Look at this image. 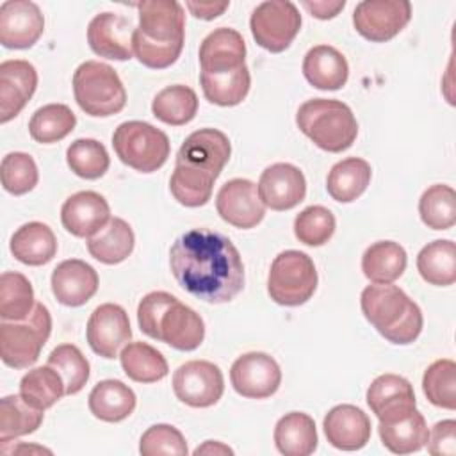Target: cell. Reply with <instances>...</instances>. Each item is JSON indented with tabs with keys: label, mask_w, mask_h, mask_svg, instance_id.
I'll list each match as a JSON object with an SVG mask.
<instances>
[{
	"label": "cell",
	"mask_w": 456,
	"mask_h": 456,
	"mask_svg": "<svg viewBox=\"0 0 456 456\" xmlns=\"http://www.w3.org/2000/svg\"><path fill=\"white\" fill-rule=\"evenodd\" d=\"M178 285L205 303H228L244 287V264L233 242L207 228L182 233L169 249Z\"/></svg>",
	"instance_id": "6da1fadb"
},
{
	"label": "cell",
	"mask_w": 456,
	"mask_h": 456,
	"mask_svg": "<svg viewBox=\"0 0 456 456\" xmlns=\"http://www.w3.org/2000/svg\"><path fill=\"white\" fill-rule=\"evenodd\" d=\"M230 155L232 144L224 132L217 128L192 132L176 153L175 171L169 178L173 198L191 208L205 205Z\"/></svg>",
	"instance_id": "7a4b0ae2"
},
{
	"label": "cell",
	"mask_w": 456,
	"mask_h": 456,
	"mask_svg": "<svg viewBox=\"0 0 456 456\" xmlns=\"http://www.w3.org/2000/svg\"><path fill=\"white\" fill-rule=\"evenodd\" d=\"M139 25L134 30V55L151 69L176 62L185 39V12L176 0H142L137 4Z\"/></svg>",
	"instance_id": "3957f363"
},
{
	"label": "cell",
	"mask_w": 456,
	"mask_h": 456,
	"mask_svg": "<svg viewBox=\"0 0 456 456\" xmlns=\"http://www.w3.org/2000/svg\"><path fill=\"white\" fill-rule=\"evenodd\" d=\"M360 306L365 319L392 344H411L422 331L424 319L419 305L392 283L367 285L362 290Z\"/></svg>",
	"instance_id": "277c9868"
},
{
	"label": "cell",
	"mask_w": 456,
	"mask_h": 456,
	"mask_svg": "<svg viewBox=\"0 0 456 456\" xmlns=\"http://www.w3.org/2000/svg\"><path fill=\"white\" fill-rule=\"evenodd\" d=\"M296 125L317 148L330 153L346 151L358 135L353 110L340 100L314 98L305 102L296 112Z\"/></svg>",
	"instance_id": "5b68a950"
},
{
	"label": "cell",
	"mask_w": 456,
	"mask_h": 456,
	"mask_svg": "<svg viewBox=\"0 0 456 456\" xmlns=\"http://www.w3.org/2000/svg\"><path fill=\"white\" fill-rule=\"evenodd\" d=\"M73 94L78 107L94 118L114 116L126 103L125 86L116 69L100 61H86L73 73Z\"/></svg>",
	"instance_id": "8992f818"
},
{
	"label": "cell",
	"mask_w": 456,
	"mask_h": 456,
	"mask_svg": "<svg viewBox=\"0 0 456 456\" xmlns=\"http://www.w3.org/2000/svg\"><path fill=\"white\" fill-rule=\"evenodd\" d=\"M52 333V315L43 303H36L34 310L23 321L0 322V356L7 367L28 369L41 354Z\"/></svg>",
	"instance_id": "52a82bcc"
},
{
	"label": "cell",
	"mask_w": 456,
	"mask_h": 456,
	"mask_svg": "<svg viewBox=\"0 0 456 456\" xmlns=\"http://www.w3.org/2000/svg\"><path fill=\"white\" fill-rule=\"evenodd\" d=\"M112 146L118 159L139 173L157 171L171 151L167 135L146 121L121 123L112 134Z\"/></svg>",
	"instance_id": "ba28073f"
},
{
	"label": "cell",
	"mask_w": 456,
	"mask_h": 456,
	"mask_svg": "<svg viewBox=\"0 0 456 456\" xmlns=\"http://www.w3.org/2000/svg\"><path fill=\"white\" fill-rule=\"evenodd\" d=\"M317 289V271L314 260L297 249H287L274 256L267 292L281 306H299L306 303Z\"/></svg>",
	"instance_id": "9c48e42d"
},
{
	"label": "cell",
	"mask_w": 456,
	"mask_h": 456,
	"mask_svg": "<svg viewBox=\"0 0 456 456\" xmlns=\"http://www.w3.org/2000/svg\"><path fill=\"white\" fill-rule=\"evenodd\" d=\"M249 28L258 46L271 53H280L297 36L301 14L289 0H265L253 9Z\"/></svg>",
	"instance_id": "30bf717a"
},
{
	"label": "cell",
	"mask_w": 456,
	"mask_h": 456,
	"mask_svg": "<svg viewBox=\"0 0 456 456\" xmlns=\"http://www.w3.org/2000/svg\"><path fill=\"white\" fill-rule=\"evenodd\" d=\"M173 392L180 403L191 408H208L221 399L224 378L216 363L191 360L175 370Z\"/></svg>",
	"instance_id": "8fae6325"
},
{
	"label": "cell",
	"mask_w": 456,
	"mask_h": 456,
	"mask_svg": "<svg viewBox=\"0 0 456 456\" xmlns=\"http://www.w3.org/2000/svg\"><path fill=\"white\" fill-rule=\"evenodd\" d=\"M410 18L411 4L406 0H363L353 11L356 32L372 43H385L395 37Z\"/></svg>",
	"instance_id": "7c38bea8"
},
{
	"label": "cell",
	"mask_w": 456,
	"mask_h": 456,
	"mask_svg": "<svg viewBox=\"0 0 456 456\" xmlns=\"http://www.w3.org/2000/svg\"><path fill=\"white\" fill-rule=\"evenodd\" d=\"M230 381L239 395L248 399H265L280 388L281 370L271 354L251 351L240 354L232 363Z\"/></svg>",
	"instance_id": "4fadbf2b"
},
{
	"label": "cell",
	"mask_w": 456,
	"mask_h": 456,
	"mask_svg": "<svg viewBox=\"0 0 456 456\" xmlns=\"http://www.w3.org/2000/svg\"><path fill=\"white\" fill-rule=\"evenodd\" d=\"M86 337L89 347L102 358L112 360L132 338L128 314L116 303H103L93 310Z\"/></svg>",
	"instance_id": "5bb4252c"
},
{
	"label": "cell",
	"mask_w": 456,
	"mask_h": 456,
	"mask_svg": "<svg viewBox=\"0 0 456 456\" xmlns=\"http://www.w3.org/2000/svg\"><path fill=\"white\" fill-rule=\"evenodd\" d=\"M216 208L228 224L249 230L265 216V205L258 196L256 183L246 178H233L221 185L216 196Z\"/></svg>",
	"instance_id": "9a60e30c"
},
{
	"label": "cell",
	"mask_w": 456,
	"mask_h": 456,
	"mask_svg": "<svg viewBox=\"0 0 456 456\" xmlns=\"http://www.w3.org/2000/svg\"><path fill=\"white\" fill-rule=\"evenodd\" d=\"M45 30L41 9L30 0H5L0 5V43L11 50H25L37 43Z\"/></svg>",
	"instance_id": "2e32d148"
},
{
	"label": "cell",
	"mask_w": 456,
	"mask_h": 456,
	"mask_svg": "<svg viewBox=\"0 0 456 456\" xmlns=\"http://www.w3.org/2000/svg\"><path fill=\"white\" fill-rule=\"evenodd\" d=\"M258 196L271 210H290L306 196V180L299 167L289 162H276L265 167L258 180Z\"/></svg>",
	"instance_id": "e0dca14e"
},
{
	"label": "cell",
	"mask_w": 456,
	"mask_h": 456,
	"mask_svg": "<svg viewBox=\"0 0 456 456\" xmlns=\"http://www.w3.org/2000/svg\"><path fill=\"white\" fill-rule=\"evenodd\" d=\"M134 30L130 18L116 12H100L87 25V43L100 57L128 61L134 55Z\"/></svg>",
	"instance_id": "ac0fdd59"
},
{
	"label": "cell",
	"mask_w": 456,
	"mask_h": 456,
	"mask_svg": "<svg viewBox=\"0 0 456 456\" xmlns=\"http://www.w3.org/2000/svg\"><path fill=\"white\" fill-rule=\"evenodd\" d=\"M37 87L36 68L23 59H9L0 64V123L16 118Z\"/></svg>",
	"instance_id": "d6986e66"
},
{
	"label": "cell",
	"mask_w": 456,
	"mask_h": 456,
	"mask_svg": "<svg viewBox=\"0 0 456 456\" xmlns=\"http://www.w3.org/2000/svg\"><path fill=\"white\" fill-rule=\"evenodd\" d=\"M110 219L107 200L94 191L71 194L61 207V223L75 237L89 239L98 233Z\"/></svg>",
	"instance_id": "ffe728a7"
},
{
	"label": "cell",
	"mask_w": 456,
	"mask_h": 456,
	"mask_svg": "<svg viewBox=\"0 0 456 456\" xmlns=\"http://www.w3.org/2000/svg\"><path fill=\"white\" fill-rule=\"evenodd\" d=\"M98 273L80 258H69L57 264L50 285L55 299L64 306H82L98 290Z\"/></svg>",
	"instance_id": "44dd1931"
},
{
	"label": "cell",
	"mask_w": 456,
	"mask_h": 456,
	"mask_svg": "<svg viewBox=\"0 0 456 456\" xmlns=\"http://www.w3.org/2000/svg\"><path fill=\"white\" fill-rule=\"evenodd\" d=\"M205 338V324L200 314L176 297L162 312L157 326V340L178 349L194 351Z\"/></svg>",
	"instance_id": "7402d4cb"
},
{
	"label": "cell",
	"mask_w": 456,
	"mask_h": 456,
	"mask_svg": "<svg viewBox=\"0 0 456 456\" xmlns=\"http://www.w3.org/2000/svg\"><path fill=\"white\" fill-rule=\"evenodd\" d=\"M201 73H226L246 66V43L242 36L230 27L212 30L200 46Z\"/></svg>",
	"instance_id": "603a6c76"
},
{
	"label": "cell",
	"mask_w": 456,
	"mask_h": 456,
	"mask_svg": "<svg viewBox=\"0 0 456 456\" xmlns=\"http://www.w3.org/2000/svg\"><path fill=\"white\" fill-rule=\"evenodd\" d=\"M328 442L340 451H358L370 438V419L354 404L333 406L322 422Z\"/></svg>",
	"instance_id": "cb8c5ba5"
},
{
	"label": "cell",
	"mask_w": 456,
	"mask_h": 456,
	"mask_svg": "<svg viewBox=\"0 0 456 456\" xmlns=\"http://www.w3.org/2000/svg\"><path fill=\"white\" fill-rule=\"evenodd\" d=\"M378 431L383 445L394 454L417 452L426 447L429 436L426 419L417 408L381 419Z\"/></svg>",
	"instance_id": "d4e9b609"
},
{
	"label": "cell",
	"mask_w": 456,
	"mask_h": 456,
	"mask_svg": "<svg viewBox=\"0 0 456 456\" xmlns=\"http://www.w3.org/2000/svg\"><path fill=\"white\" fill-rule=\"evenodd\" d=\"M367 404L378 420L417 408L411 383L397 374H381L367 388Z\"/></svg>",
	"instance_id": "484cf974"
},
{
	"label": "cell",
	"mask_w": 456,
	"mask_h": 456,
	"mask_svg": "<svg viewBox=\"0 0 456 456\" xmlns=\"http://www.w3.org/2000/svg\"><path fill=\"white\" fill-rule=\"evenodd\" d=\"M303 75L315 89L337 91L346 86L349 66L337 48L317 45L310 48L303 59Z\"/></svg>",
	"instance_id": "4316f807"
},
{
	"label": "cell",
	"mask_w": 456,
	"mask_h": 456,
	"mask_svg": "<svg viewBox=\"0 0 456 456\" xmlns=\"http://www.w3.org/2000/svg\"><path fill=\"white\" fill-rule=\"evenodd\" d=\"M9 249L12 256L25 265H45L57 253V239L48 224L30 221L12 233Z\"/></svg>",
	"instance_id": "83f0119b"
},
{
	"label": "cell",
	"mask_w": 456,
	"mask_h": 456,
	"mask_svg": "<svg viewBox=\"0 0 456 456\" xmlns=\"http://www.w3.org/2000/svg\"><path fill=\"white\" fill-rule=\"evenodd\" d=\"M87 404L96 419L103 422H121L135 410L137 397L123 381L103 379L93 387Z\"/></svg>",
	"instance_id": "f1b7e54d"
},
{
	"label": "cell",
	"mask_w": 456,
	"mask_h": 456,
	"mask_svg": "<svg viewBox=\"0 0 456 456\" xmlns=\"http://www.w3.org/2000/svg\"><path fill=\"white\" fill-rule=\"evenodd\" d=\"M274 445L283 456H308L317 449L315 422L308 413L290 411L274 426Z\"/></svg>",
	"instance_id": "f546056e"
},
{
	"label": "cell",
	"mask_w": 456,
	"mask_h": 456,
	"mask_svg": "<svg viewBox=\"0 0 456 456\" xmlns=\"http://www.w3.org/2000/svg\"><path fill=\"white\" fill-rule=\"evenodd\" d=\"M135 244L132 226L121 217H110L109 223L87 239V251L102 264L114 265L126 260Z\"/></svg>",
	"instance_id": "4dcf8cb0"
},
{
	"label": "cell",
	"mask_w": 456,
	"mask_h": 456,
	"mask_svg": "<svg viewBox=\"0 0 456 456\" xmlns=\"http://www.w3.org/2000/svg\"><path fill=\"white\" fill-rule=\"evenodd\" d=\"M370 164L360 157H349L337 162L326 178L328 194L340 203H351L360 198L370 183Z\"/></svg>",
	"instance_id": "1f68e13d"
},
{
	"label": "cell",
	"mask_w": 456,
	"mask_h": 456,
	"mask_svg": "<svg viewBox=\"0 0 456 456\" xmlns=\"http://www.w3.org/2000/svg\"><path fill=\"white\" fill-rule=\"evenodd\" d=\"M408 264L406 251L394 240H378L362 255V271L372 283H394Z\"/></svg>",
	"instance_id": "d6a6232c"
},
{
	"label": "cell",
	"mask_w": 456,
	"mask_h": 456,
	"mask_svg": "<svg viewBox=\"0 0 456 456\" xmlns=\"http://www.w3.org/2000/svg\"><path fill=\"white\" fill-rule=\"evenodd\" d=\"M417 271L424 281L435 287H449L456 281V246L451 239L426 244L417 255Z\"/></svg>",
	"instance_id": "836d02e7"
},
{
	"label": "cell",
	"mask_w": 456,
	"mask_h": 456,
	"mask_svg": "<svg viewBox=\"0 0 456 456\" xmlns=\"http://www.w3.org/2000/svg\"><path fill=\"white\" fill-rule=\"evenodd\" d=\"M119 362L123 372L137 383L160 381L169 370L162 353L146 342H128L119 353Z\"/></svg>",
	"instance_id": "e575fe53"
},
{
	"label": "cell",
	"mask_w": 456,
	"mask_h": 456,
	"mask_svg": "<svg viewBox=\"0 0 456 456\" xmlns=\"http://www.w3.org/2000/svg\"><path fill=\"white\" fill-rule=\"evenodd\" d=\"M153 116L171 126H182L194 119L198 112V96L194 89L183 84L167 86L159 91L151 102Z\"/></svg>",
	"instance_id": "d590c367"
},
{
	"label": "cell",
	"mask_w": 456,
	"mask_h": 456,
	"mask_svg": "<svg viewBox=\"0 0 456 456\" xmlns=\"http://www.w3.org/2000/svg\"><path fill=\"white\" fill-rule=\"evenodd\" d=\"M200 82L205 98L219 107L239 105L249 93L251 77L248 66L226 73H200Z\"/></svg>",
	"instance_id": "8d00e7d4"
},
{
	"label": "cell",
	"mask_w": 456,
	"mask_h": 456,
	"mask_svg": "<svg viewBox=\"0 0 456 456\" xmlns=\"http://www.w3.org/2000/svg\"><path fill=\"white\" fill-rule=\"evenodd\" d=\"M43 410L28 404L21 395H5L0 401V442L34 433L43 422Z\"/></svg>",
	"instance_id": "74e56055"
},
{
	"label": "cell",
	"mask_w": 456,
	"mask_h": 456,
	"mask_svg": "<svg viewBox=\"0 0 456 456\" xmlns=\"http://www.w3.org/2000/svg\"><path fill=\"white\" fill-rule=\"evenodd\" d=\"M75 125H77V116L68 105L48 103L39 107L32 114L28 121V134L36 142L52 144L64 139L68 134H71Z\"/></svg>",
	"instance_id": "f35d334b"
},
{
	"label": "cell",
	"mask_w": 456,
	"mask_h": 456,
	"mask_svg": "<svg viewBox=\"0 0 456 456\" xmlns=\"http://www.w3.org/2000/svg\"><path fill=\"white\" fill-rule=\"evenodd\" d=\"M20 395L34 408L46 410L53 406L62 395H66L64 381L61 374L50 367H34L23 374L20 381Z\"/></svg>",
	"instance_id": "ab89813d"
},
{
	"label": "cell",
	"mask_w": 456,
	"mask_h": 456,
	"mask_svg": "<svg viewBox=\"0 0 456 456\" xmlns=\"http://www.w3.org/2000/svg\"><path fill=\"white\" fill-rule=\"evenodd\" d=\"M34 289L28 278L16 271L0 276V317L2 321H23L34 310Z\"/></svg>",
	"instance_id": "60d3db41"
},
{
	"label": "cell",
	"mask_w": 456,
	"mask_h": 456,
	"mask_svg": "<svg viewBox=\"0 0 456 456\" xmlns=\"http://www.w3.org/2000/svg\"><path fill=\"white\" fill-rule=\"evenodd\" d=\"M422 223L431 230H449L456 223V192L451 185L435 183L419 200Z\"/></svg>",
	"instance_id": "b9f144b4"
},
{
	"label": "cell",
	"mask_w": 456,
	"mask_h": 456,
	"mask_svg": "<svg viewBox=\"0 0 456 456\" xmlns=\"http://www.w3.org/2000/svg\"><path fill=\"white\" fill-rule=\"evenodd\" d=\"M66 162L69 169L86 180L103 176L110 166L107 148L96 139H77L66 150Z\"/></svg>",
	"instance_id": "7bdbcfd3"
},
{
	"label": "cell",
	"mask_w": 456,
	"mask_h": 456,
	"mask_svg": "<svg viewBox=\"0 0 456 456\" xmlns=\"http://www.w3.org/2000/svg\"><path fill=\"white\" fill-rule=\"evenodd\" d=\"M422 390L433 406L456 408V363L449 358L433 362L422 376Z\"/></svg>",
	"instance_id": "ee69618b"
},
{
	"label": "cell",
	"mask_w": 456,
	"mask_h": 456,
	"mask_svg": "<svg viewBox=\"0 0 456 456\" xmlns=\"http://www.w3.org/2000/svg\"><path fill=\"white\" fill-rule=\"evenodd\" d=\"M46 365L53 367L61 374L66 395L78 394L89 379V362L73 344L57 346L50 353Z\"/></svg>",
	"instance_id": "f6af8a7d"
},
{
	"label": "cell",
	"mask_w": 456,
	"mask_h": 456,
	"mask_svg": "<svg viewBox=\"0 0 456 456\" xmlns=\"http://www.w3.org/2000/svg\"><path fill=\"white\" fill-rule=\"evenodd\" d=\"M335 216L322 205L303 208L294 219V235L306 246H322L335 233Z\"/></svg>",
	"instance_id": "bcb514c9"
},
{
	"label": "cell",
	"mask_w": 456,
	"mask_h": 456,
	"mask_svg": "<svg viewBox=\"0 0 456 456\" xmlns=\"http://www.w3.org/2000/svg\"><path fill=\"white\" fill-rule=\"evenodd\" d=\"M0 176H2L4 189L14 196L30 192L39 180V173L34 159L23 151L7 153L2 159Z\"/></svg>",
	"instance_id": "7dc6e473"
},
{
	"label": "cell",
	"mask_w": 456,
	"mask_h": 456,
	"mask_svg": "<svg viewBox=\"0 0 456 456\" xmlns=\"http://www.w3.org/2000/svg\"><path fill=\"white\" fill-rule=\"evenodd\" d=\"M139 452L142 456H185L189 449L183 435L175 426L153 424L142 433L139 440Z\"/></svg>",
	"instance_id": "c3c4849f"
},
{
	"label": "cell",
	"mask_w": 456,
	"mask_h": 456,
	"mask_svg": "<svg viewBox=\"0 0 456 456\" xmlns=\"http://www.w3.org/2000/svg\"><path fill=\"white\" fill-rule=\"evenodd\" d=\"M175 299L173 294L164 290H153L146 294L137 306V322L144 335L157 340V326L162 312L167 308V305Z\"/></svg>",
	"instance_id": "681fc988"
},
{
	"label": "cell",
	"mask_w": 456,
	"mask_h": 456,
	"mask_svg": "<svg viewBox=\"0 0 456 456\" xmlns=\"http://www.w3.org/2000/svg\"><path fill=\"white\" fill-rule=\"evenodd\" d=\"M428 451L435 456L456 454V420L445 419L433 426L428 436Z\"/></svg>",
	"instance_id": "f907efd6"
},
{
	"label": "cell",
	"mask_w": 456,
	"mask_h": 456,
	"mask_svg": "<svg viewBox=\"0 0 456 456\" xmlns=\"http://www.w3.org/2000/svg\"><path fill=\"white\" fill-rule=\"evenodd\" d=\"M301 5L314 16L319 20H331L335 18L344 7H346V0H305L301 2Z\"/></svg>",
	"instance_id": "816d5d0a"
},
{
	"label": "cell",
	"mask_w": 456,
	"mask_h": 456,
	"mask_svg": "<svg viewBox=\"0 0 456 456\" xmlns=\"http://www.w3.org/2000/svg\"><path fill=\"white\" fill-rule=\"evenodd\" d=\"M230 2H185V7L194 18L214 20L228 9Z\"/></svg>",
	"instance_id": "f5cc1de1"
},
{
	"label": "cell",
	"mask_w": 456,
	"mask_h": 456,
	"mask_svg": "<svg viewBox=\"0 0 456 456\" xmlns=\"http://www.w3.org/2000/svg\"><path fill=\"white\" fill-rule=\"evenodd\" d=\"M200 454H233V449H230L223 442L207 440L203 445L194 449V456H200Z\"/></svg>",
	"instance_id": "db71d44e"
}]
</instances>
